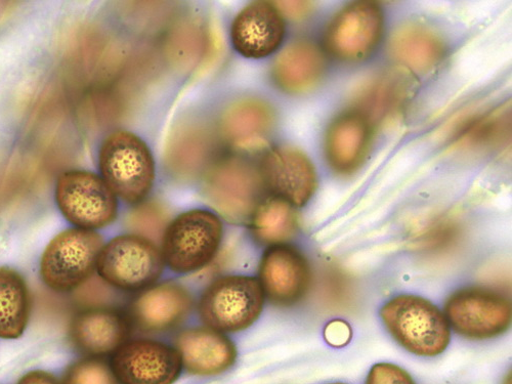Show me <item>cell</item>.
<instances>
[{"label":"cell","mask_w":512,"mask_h":384,"mask_svg":"<svg viewBox=\"0 0 512 384\" xmlns=\"http://www.w3.org/2000/svg\"><path fill=\"white\" fill-rule=\"evenodd\" d=\"M380 318L397 343L413 355L437 357L450 344L451 328L444 313L422 296L392 298L381 308Z\"/></svg>","instance_id":"cell-1"},{"label":"cell","mask_w":512,"mask_h":384,"mask_svg":"<svg viewBox=\"0 0 512 384\" xmlns=\"http://www.w3.org/2000/svg\"><path fill=\"white\" fill-rule=\"evenodd\" d=\"M223 223L216 213L193 209L170 222L161 239L165 267L179 275L197 273L209 266L220 252Z\"/></svg>","instance_id":"cell-2"},{"label":"cell","mask_w":512,"mask_h":384,"mask_svg":"<svg viewBox=\"0 0 512 384\" xmlns=\"http://www.w3.org/2000/svg\"><path fill=\"white\" fill-rule=\"evenodd\" d=\"M101 177L115 194L131 204L143 202L152 190L155 164L150 149L136 135L110 134L99 151Z\"/></svg>","instance_id":"cell-3"},{"label":"cell","mask_w":512,"mask_h":384,"mask_svg":"<svg viewBox=\"0 0 512 384\" xmlns=\"http://www.w3.org/2000/svg\"><path fill=\"white\" fill-rule=\"evenodd\" d=\"M265 302L259 279L229 275L216 279L205 289L198 313L206 327L224 334L236 333L260 319Z\"/></svg>","instance_id":"cell-4"},{"label":"cell","mask_w":512,"mask_h":384,"mask_svg":"<svg viewBox=\"0 0 512 384\" xmlns=\"http://www.w3.org/2000/svg\"><path fill=\"white\" fill-rule=\"evenodd\" d=\"M265 184L261 170L237 157L226 158L209 170L203 183V196L220 216L231 223L250 220L262 202Z\"/></svg>","instance_id":"cell-5"},{"label":"cell","mask_w":512,"mask_h":384,"mask_svg":"<svg viewBox=\"0 0 512 384\" xmlns=\"http://www.w3.org/2000/svg\"><path fill=\"white\" fill-rule=\"evenodd\" d=\"M104 246L96 231L78 228L58 234L42 253L40 276L56 292H71L97 272V263Z\"/></svg>","instance_id":"cell-6"},{"label":"cell","mask_w":512,"mask_h":384,"mask_svg":"<svg viewBox=\"0 0 512 384\" xmlns=\"http://www.w3.org/2000/svg\"><path fill=\"white\" fill-rule=\"evenodd\" d=\"M165 264L160 248L134 235L117 236L104 244L97 263V273L116 290L140 291L154 285Z\"/></svg>","instance_id":"cell-7"},{"label":"cell","mask_w":512,"mask_h":384,"mask_svg":"<svg viewBox=\"0 0 512 384\" xmlns=\"http://www.w3.org/2000/svg\"><path fill=\"white\" fill-rule=\"evenodd\" d=\"M56 202L75 228L96 231L117 218V197L101 176L89 170H66L57 181Z\"/></svg>","instance_id":"cell-8"},{"label":"cell","mask_w":512,"mask_h":384,"mask_svg":"<svg viewBox=\"0 0 512 384\" xmlns=\"http://www.w3.org/2000/svg\"><path fill=\"white\" fill-rule=\"evenodd\" d=\"M444 315L458 335L488 340L504 334L511 325V305L506 295L485 286H469L452 293Z\"/></svg>","instance_id":"cell-9"},{"label":"cell","mask_w":512,"mask_h":384,"mask_svg":"<svg viewBox=\"0 0 512 384\" xmlns=\"http://www.w3.org/2000/svg\"><path fill=\"white\" fill-rule=\"evenodd\" d=\"M384 17L378 5L357 2L339 11L323 37L326 52L334 59L355 63L367 59L382 38Z\"/></svg>","instance_id":"cell-10"},{"label":"cell","mask_w":512,"mask_h":384,"mask_svg":"<svg viewBox=\"0 0 512 384\" xmlns=\"http://www.w3.org/2000/svg\"><path fill=\"white\" fill-rule=\"evenodd\" d=\"M259 282L266 300L280 308H291L310 293L312 266L307 256L292 245L271 246L262 256Z\"/></svg>","instance_id":"cell-11"},{"label":"cell","mask_w":512,"mask_h":384,"mask_svg":"<svg viewBox=\"0 0 512 384\" xmlns=\"http://www.w3.org/2000/svg\"><path fill=\"white\" fill-rule=\"evenodd\" d=\"M111 368L120 384H174L183 365L177 350L160 341L135 339L113 354Z\"/></svg>","instance_id":"cell-12"},{"label":"cell","mask_w":512,"mask_h":384,"mask_svg":"<svg viewBox=\"0 0 512 384\" xmlns=\"http://www.w3.org/2000/svg\"><path fill=\"white\" fill-rule=\"evenodd\" d=\"M265 187L294 207L309 203L318 188L316 169L309 157L293 147L269 151L261 167Z\"/></svg>","instance_id":"cell-13"},{"label":"cell","mask_w":512,"mask_h":384,"mask_svg":"<svg viewBox=\"0 0 512 384\" xmlns=\"http://www.w3.org/2000/svg\"><path fill=\"white\" fill-rule=\"evenodd\" d=\"M415 90L416 82L411 72L403 68L383 70L357 91L351 110L375 127L398 116L414 96Z\"/></svg>","instance_id":"cell-14"},{"label":"cell","mask_w":512,"mask_h":384,"mask_svg":"<svg viewBox=\"0 0 512 384\" xmlns=\"http://www.w3.org/2000/svg\"><path fill=\"white\" fill-rule=\"evenodd\" d=\"M217 147L216 136L199 119L181 122L167 140L164 160L170 176L182 183L197 180Z\"/></svg>","instance_id":"cell-15"},{"label":"cell","mask_w":512,"mask_h":384,"mask_svg":"<svg viewBox=\"0 0 512 384\" xmlns=\"http://www.w3.org/2000/svg\"><path fill=\"white\" fill-rule=\"evenodd\" d=\"M194 298L178 283L165 282L148 287L132 302L134 324L146 332H164L180 326L192 313Z\"/></svg>","instance_id":"cell-16"},{"label":"cell","mask_w":512,"mask_h":384,"mask_svg":"<svg viewBox=\"0 0 512 384\" xmlns=\"http://www.w3.org/2000/svg\"><path fill=\"white\" fill-rule=\"evenodd\" d=\"M285 31L283 17L273 4L255 2L235 18L231 39L235 50L243 57L262 59L279 49Z\"/></svg>","instance_id":"cell-17"},{"label":"cell","mask_w":512,"mask_h":384,"mask_svg":"<svg viewBox=\"0 0 512 384\" xmlns=\"http://www.w3.org/2000/svg\"><path fill=\"white\" fill-rule=\"evenodd\" d=\"M374 127L362 115L349 110L329 125L325 137V155L334 173L352 176L365 162L373 139Z\"/></svg>","instance_id":"cell-18"},{"label":"cell","mask_w":512,"mask_h":384,"mask_svg":"<svg viewBox=\"0 0 512 384\" xmlns=\"http://www.w3.org/2000/svg\"><path fill=\"white\" fill-rule=\"evenodd\" d=\"M183 368L197 376H216L231 369L238 352L233 341L224 333L208 327L190 328L175 340Z\"/></svg>","instance_id":"cell-19"},{"label":"cell","mask_w":512,"mask_h":384,"mask_svg":"<svg viewBox=\"0 0 512 384\" xmlns=\"http://www.w3.org/2000/svg\"><path fill=\"white\" fill-rule=\"evenodd\" d=\"M389 51L403 69L426 74L438 67L447 54L445 40L432 26L412 21L399 26L390 38Z\"/></svg>","instance_id":"cell-20"},{"label":"cell","mask_w":512,"mask_h":384,"mask_svg":"<svg viewBox=\"0 0 512 384\" xmlns=\"http://www.w3.org/2000/svg\"><path fill=\"white\" fill-rule=\"evenodd\" d=\"M276 116L265 101L246 98L229 105L221 116L222 137L233 147L255 150L263 147L273 131Z\"/></svg>","instance_id":"cell-21"},{"label":"cell","mask_w":512,"mask_h":384,"mask_svg":"<svg viewBox=\"0 0 512 384\" xmlns=\"http://www.w3.org/2000/svg\"><path fill=\"white\" fill-rule=\"evenodd\" d=\"M325 74V57L308 40L292 42L277 57L272 68L277 87L291 95H302L315 90Z\"/></svg>","instance_id":"cell-22"},{"label":"cell","mask_w":512,"mask_h":384,"mask_svg":"<svg viewBox=\"0 0 512 384\" xmlns=\"http://www.w3.org/2000/svg\"><path fill=\"white\" fill-rule=\"evenodd\" d=\"M127 336V322L108 309L81 312L70 326L73 345L92 356L114 354L127 341Z\"/></svg>","instance_id":"cell-23"},{"label":"cell","mask_w":512,"mask_h":384,"mask_svg":"<svg viewBox=\"0 0 512 384\" xmlns=\"http://www.w3.org/2000/svg\"><path fill=\"white\" fill-rule=\"evenodd\" d=\"M30 311V294L22 275L8 267L0 268V338L21 337Z\"/></svg>","instance_id":"cell-24"},{"label":"cell","mask_w":512,"mask_h":384,"mask_svg":"<svg viewBox=\"0 0 512 384\" xmlns=\"http://www.w3.org/2000/svg\"><path fill=\"white\" fill-rule=\"evenodd\" d=\"M250 220L254 239L269 247L286 244L300 228L295 207L275 196L262 201Z\"/></svg>","instance_id":"cell-25"},{"label":"cell","mask_w":512,"mask_h":384,"mask_svg":"<svg viewBox=\"0 0 512 384\" xmlns=\"http://www.w3.org/2000/svg\"><path fill=\"white\" fill-rule=\"evenodd\" d=\"M510 133V113L507 107L468 119L457 131L455 142L469 151H487L500 147Z\"/></svg>","instance_id":"cell-26"},{"label":"cell","mask_w":512,"mask_h":384,"mask_svg":"<svg viewBox=\"0 0 512 384\" xmlns=\"http://www.w3.org/2000/svg\"><path fill=\"white\" fill-rule=\"evenodd\" d=\"M212 36L203 23L185 20L169 33L166 41L167 55L181 69L193 70L208 57Z\"/></svg>","instance_id":"cell-27"},{"label":"cell","mask_w":512,"mask_h":384,"mask_svg":"<svg viewBox=\"0 0 512 384\" xmlns=\"http://www.w3.org/2000/svg\"><path fill=\"white\" fill-rule=\"evenodd\" d=\"M170 223L168 209L158 201H143L128 213L125 225L132 234L153 243L161 242Z\"/></svg>","instance_id":"cell-28"},{"label":"cell","mask_w":512,"mask_h":384,"mask_svg":"<svg viewBox=\"0 0 512 384\" xmlns=\"http://www.w3.org/2000/svg\"><path fill=\"white\" fill-rule=\"evenodd\" d=\"M63 384H120L107 362L98 358L82 359L66 371Z\"/></svg>","instance_id":"cell-29"},{"label":"cell","mask_w":512,"mask_h":384,"mask_svg":"<svg viewBox=\"0 0 512 384\" xmlns=\"http://www.w3.org/2000/svg\"><path fill=\"white\" fill-rule=\"evenodd\" d=\"M78 303L88 310L106 309L118 302L117 290L95 275L76 290Z\"/></svg>","instance_id":"cell-30"},{"label":"cell","mask_w":512,"mask_h":384,"mask_svg":"<svg viewBox=\"0 0 512 384\" xmlns=\"http://www.w3.org/2000/svg\"><path fill=\"white\" fill-rule=\"evenodd\" d=\"M366 384H416L412 376L403 368L391 363L374 365Z\"/></svg>","instance_id":"cell-31"},{"label":"cell","mask_w":512,"mask_h":384,"mask_svg":"<svg viewBox=\"0 0 512 384\" xmlns=\"http://www.w3.org/2000/svg\"><path fill=\"white\" fill-rule=\"evenodd\" d=\"M325 335L332 346H345L351 338V328L346 322L334 321L327 326Z\"/></svg>","instance_id":"cell-32"},{"label":"cell","mask_w":512,"mask_h":384,"mask_svg":"<svg viewBox=\"0 0 512 384\" xmlns=\"http://www.w3.org/2000/svg\"><path fill=\"white\" fill-rule=\"evenodd\" d=\"M276 9L281 15L294 20L307 17L312 11V4L309 2H279L275 3Z\"/></svg>","instance_id":"cell-33"},{"label":"cell","mask_w":512,"mask_h":384,"mask_svg":"<svg viewBox=\"0 0 512 384\" xmlns=\"http://www.w3.org/2000/svg\"><path fill=\"white\" fill-rule=\"evenodd\" d=\"M18 384H61L55 376L45 371H31L25 374Z\"/></svg>","instance_id":"cell-34"},{"label":"cell","mask_w":512,"mask_h":384,"mask_svg":"<svg viewBox=\"0 0 512 384\" xmlns=\"http://www.w3.org/2000/svg\"><path fill=\"white\" fill-rule=\"evenodd\" d=\"M504 384H511L510 376H509V379H506Z\"/></svg>","instance_id":"cell-35"},{"label":"cell","mask_w":512,"mask_h":384,"mask_svg":"<svg viewBox=\"0 0 512 384\" xmlns=\"http://www.w3.org/2000/svg\"><path fill=\"white\" fill-rule=\"evenodd\" d=\"M330 384H346V383L336 382V383H330Z\"/></svg>","instance_id":"cell-36"}]
</instances>
